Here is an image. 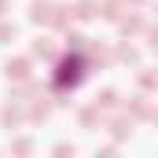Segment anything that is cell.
<instances>
[{"label": "cell", "mask_w": 158, "mask_h": 158, "mask_svg": "<svg viewBox=\"0 0 158 158\" xmlns=\"http://www.w3.org/2000/svg\"><path fill=\"white\" fill-rule=\"evenodd\" d=\"M48 26H55V30H66V26H70V7H55V4H52Z\"/></svg>", "instance_id": "cell-5"}, {"label": "cell", "mask_w": 158, "mask_h": 158, "mask_svg": "<svg viewBox=\"0 0 158 158\" xmlns=\"http://www.w3.org/2000/svg\"><path fill=\"white\" fill-rule=\"evenodd\" d=\"M15 151H19V155H30L33 143H30V140H15Z\"/></svg>", "instance_id": "cell-17"}, {"label": "cell", "mask_w": 158, "mask_h": 158, "mask_svg": "<svg viewBox=\"0 0 158 158\" xmlns=\"http://www.w3.org/2000/svg\"><path fill=\"white\" fill-rule=\"evenodd\" d=\"M55 155H59V158H66V155H74V143H59V147H55Z\"/></svg>", "instance_id": "cell-18"}, {"label": "cell", "mask_w": 158, "mask_h": 158, "mask_svg": "<svg viewBox=\"0 0 158 158\" xmlns=\"http://www.w3.org/2000/svg\"><path fill=\"white\" fill-rule=\"evenodd\" d=\"M118 30L125 33V37H136V33L143 30V19H140V15H129V19H118Z\"/></svg>", "instance_id": "cell-6"}, {"label": "cell", "mask_w": 158, "mask_h": 158, "mask_svg": "<svg viewBox=\"0 0 158 158\" xmlns=\"http://www.w3.org/2000/svg\"><path fill=\"white\" fill-rule=\"evenodd\" d=\"M129 129H132V121H125V118H114V121H110V132H114L118 140H125V136H129Z\"/></svg>", "instance_id": "cell-11"}, {"label": "cell", "mask_w": 158, "mask_h": 158, "mask_svg": "<svg viewBox=\"0 0 158 158\" xmlns=\"http://www.w3.org/2000/svg\"><path fill=\"white\" fill-rule=\"evenodd\" d=\"M7 7H11V0H0V15H4V11H7Z\"/></svg>", "instance_id": "cell-20"}, {"label": "cell", "mask_w": 158, "mask_h": 158, "mask_svg": "<svg viewBox=\"0 0 158 158\" xmlns=\"http://www.w3.org/2000/svg\"><path fill=\"white\" fill-rule=\"evenodd\" d=\"M85 70H88V63H85V55L81 52H70L66 59H59V66H55V81H52V88H55V96H66V92H74L85 77Z\"/></svg>", "instance_id": "cell-1"}, {"label": "cell", "mask_w": 158, "mask_h": 158, "mask_svg": "<svg viewBox=\"0 0 158 158\" xmlns=\"http://www.w3.org/2000/svg\"><path fill=\"white\" fill-rule=\"evenodd\" d=\"M96 15H103L107 22H118L121 19V4L118 0H103V4H96Z\"/></svg>", "instance_id": "cell-4"}, {"label": "cell", "mask_w": 158, "mask_h": 158, "mask_svg": "<svg viewBox=\"0 0 158 158\" xmlns=\"http://www.w3.org/2000/svg\"><path fill=\"white\" fill-rule=\"evenodd\" d=\"M48 15H52V4H48V0H33L30 19H33V22H48Z\"/></svg>", "instance_id": "cell-9"}, {"label": "cell", "mask_w": 158, "mask_h": 158, "mask_svg": "<svg viewBox=\"0 0 158 158\" xmlns=\"http://www.w3.org/2000/svg\"><path fill=\"white\" fill-rule=\"evenodd\" d=\"M70 19H81V22L96 19V0H77V4L70 7Z\"/></svg>", "instance_id": "cell-3"}, {"label": "cell", "mask_w": 158, "mask_h": 158, "mask_svg": "<svg viewBox=\"0 0 158 158\" xmlns=\"http://www.w3.org/2000/svg\"><path fill=\"white\" fill-rule=\"evenodd\" d=\"M30 118H33V121H44V118H48V103H33V107H30Z\"/></svg>", "instance_id": "cell-13"}, {"label": "cell", "mask_w": 158, "mask_h": 158, "mask_svg": "<svg viewBox=\"0 0 158 158\" xmlns=\"http://www.w3.org/2000/svg\"><path fill=\"white\" fill-rule=\"evenodd\" d=\"M125 114H132V118H151V107H147V99H143V96H136V99L125 107Z\"/></svg>", "instance_id": "cell-7"}, {"label": "cell", "mask_w": 158, "mask_h": 158, "mask_svg": "<svg viewBox=\"0 0 158 158\" xmlns=\"http://www.w3.org/2000/svg\"><path fill=\"white\" fill-rule=\"evenodd\" d=\"M33 55H40V59H52V55H55V48H52V40H48V37H40L37 44H33Z\"/></svg>", "instance_id": "cell-10"}, {"label": "cell", "mask_w": 158, "mask_h": 158, "mask_svg": "<svg viewBox=\"0 0 158 158\" xmlns=\"http://www.w3.org/2000/svg\"><path fill=\"white\" fill-rule=\"evenodd\" d=\"M81 121H85V125H96V121H99V107H88V110H81Z\"/></svg>", "instance_id": "cell-15"}, {"label": "cell", "mask_w": 158, "mask_h": 158, "mask_svg": "<svg viewBox=\"0 0 158 158\" xmlns=\"http://www.w3.org/2000/svg\"><path fill=\"white\" fill-rule=\"evenodd\" d=\"M140 85H143V88L151 92V88H155V74H143V77H140Z\"/></svg>", "instance_id": "cell-19"}, {"label": "cell", "mask_w": 158, "mask_h": 158, "mask_svg": "<svg viewBox=\"0 0 158 158\" xmlns=\"http://www.w3.org/2000/svg\"><path fill=\"white\" fill-rule=\"evenodd\" d=\"M0 118H4V125H19V121H22V110H19V107H4Z\"/></svg>", "instance_id": "cell-12"}, {"label": "cell", "mask_w": 158, "mask_h": 158, "mask_svg": "<svg viewBox=\"0 0 158 158\" xmlns=\"http://www.w3.org/2000/svg\"><path fill=\"white\" fill-rule=\"evenodd\" d=\"M96 107H99V110H110V107H118V92H114V88H103V92L96 96Z\"/></svg>", "instance_id": "cell-8"}, {"label": "cell", "mask_w": 158, "mask_h": 158, "mask_svg": "<svg viewBox=\"0 0 158 158\" xmlns=\"http://www.w3.org/2000/svg\"><path fill=\"white\" fill-rule=\"evenodd\" d=\"M118 59H121V63H136V48L121 44V48H118Z\"/></svg>", "instance_id": "cell-14"}, {"label": "cell", "mask_w": 158, "mask_h": 158, "mask_svg": "<svg viewBox=\"0 0 158 158\" xmlns=\"http://www.w3.org/2000/svg\"><path fill=\"white\" fill-rule=\"evenodd\" d=\"M4 74H7V81H30V74H33V63H30L26 55L7 59V63H4Z\"/></svg>", "instance_id": "cell-2"}, {"label": "cell", "mask_w": 158, "mask_h": 158, "mask_svg": "<svg viewBox=\"0 0 158 158\" xmlns=\"http://www.w3.org/2000/svg\"><path fill=\"white\" fill-rule=\"evenodd\" d=\"M0 40H15V26L11 22H0Z\"/></svg>", "instance_id": "cell-16"}]
</instances>
